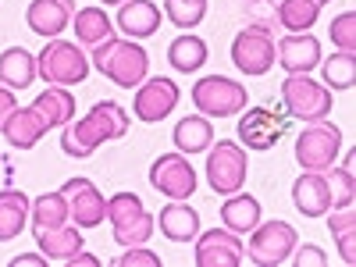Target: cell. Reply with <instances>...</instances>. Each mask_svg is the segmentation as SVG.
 I'll use <instances>...</instances> for the list:
<instances>
[{
	"label": "cell",
	"mask_w": 356,
	"mask_h": 267,
	"mask_svg": "<svg viewBox=\"0 0 356 267\" xmlns=\"http://www.w3.org/2000/svg\"><path fill=\"white\" fill-rule=\"evenodd\" d=\"M129 125H132V118L122 104L97 100L86 118H72L68 125H61V150L75 161H86V157H93L104 143L122 139L129 132Z\"/></svg>",
	"instance_id": "cell-1"
},
{
	"label": "cell",
	"mask_w": 356,
	"mask_h": 267,
	"mask_svg": "<svg viewBox=\"0 0 356 267\" xmlns=\"http://www.w3.org/2000/svg\"><path fill=\"white\" fill-rule=\"evenodd\" d=\"M93 68L111 79L114 86H122V89H136L146 75H150V54H146L143 43L136 40H104L93 47Z\"/></svg>",
	"instance_id": "cell-2"
},
{
	"label": "cell",
	"mask_w": 356,
	"mask_h": 267,
	"mask_svg": "<svg viewBox=\"0 0 356 267\" xmlns=\"http://www.w3.org/2000/svg\"><path fill=\"white\" fill-rule=\"evenodd\" d=\"M36 75L47 86H79L89 75V61H86V54L79 50V43L54 36L36 54Z\"/></svg>",
	"instance_id": "cell-3"
},
{
	"label": "cell",
	"mask_w": 356,
	"mask_h": 267,
	"mask_svg": "<svg viewBox=\"0 0 356 267\" xmlns=\"http://www.w3.org/2000/svg\"><path fill=\"white\" fill-rule=\"evenodd\" d=\"M250 175V154L239 146V139H221L207 146V182L218 196H232L246 186Z\"/></svg>",
	"instance_id": "cell-4"
},
{
	"label": "cell",
	"mask_w": 356,
	"mask_h": 267,
	"mask_svg": "<svg viewBox=\"0 0 356 267\" xmlns=\"http://www.w3.org/2000/svg\"><path fill=\"white\" fill-rule=\"evenodd\" d=\"M107 221L114 232V243L122 246H146L154 235V214L146 211L136 193H114L107 200Z\"/></svg>",
	"instance_id": "cell-5"
},
{
	"label": "cell",
	"mask_w": 356,
	"mask_h": 267,
	"mask_svg": "<svg viewBox=\"0 0 356 267\" xmlns=\"http://www.w3.org/2000/svg\"><path fill=\"white\" fill-rule=\"evenodd\" d=\"M282 107L289 118H296V122H321V118H328L335 100L328 93V86L310 79V75H289L282 82Z\"/></svg>",
	"instance_id": "cell-6"
},
{
	"label": "cell",
	"mask_w": 356,
	"mask_h": 267,
	"mask_svg": "<svg viewBox=\"0 0 356 267\" xmlns=\"http://www.w3.org/2000/svg\"><path fill=\"white\" fill-rule=\"evenodd\" d=\"M342 154V129L328 118L307 122V129L296 136V161L303 171H324L332 168Z\"/></svg>",
	"instance_id": "cell-7"
},
{
	"label": "cell",
	"mask_w": 356,
	"mask_h": 267,
	"mask_svg": "<svg viewBox=\"0 0 356 267\" xmlns=\"http://www.w3.org/2000/svg\"><path fill=\"white\" fill-rule=\"evenodd\" d=\"M246 104H250L246 86L228 75H203L193 86V107L207 118H235Z\"/></svg>",
	"instance_id": "cell-8"
},
{
	"label": "cell",
	"mask_w": 356,
	"mask_h": 267,
	"mask_svg": "<svg viewBox=\"0 0 356 267\" xmlns=\"http://www.w3.org/2000/svg\"><path fill=\"white\" fill-rule=\"evenodd\" d=\"M232 65L243 75H267L275 68V33L267 22H250L232 40Z\"/></svg>",
	"instance_id": "cell-9"
},
{
	"label": "cell",
	"mask_w": 356,
	"mask_h": 267,
	"mask_svg": "<svg viewBox=\"0 0 356 267\" xmlns=\"http://www.w3.org/2000/svg\"><path fill=\"white\" fill-rule=\"evenodd\" d=\"M289 132V118L278 107H243L239 111V125H235V136H239L243 150L264 154V150H275L278 139Z\"/></svg>",
	"instance_id": "cell-10"
},
{
	"label": "cell",
	"mask_w": 356,
	"mask_h": 267,
	"mask_svg": "<svg viewBox=\"0 0 356 267\" xmlns=\"http://www.w3.org/2000/svg\"><path fill=\"white\" fill-rule=\"evenodd\" d=\"M300 246V235H296V228L289 221H260L250 239L243 243L246 257L260 267H278L292 257V250Z\"/></svg>",
	"instance_id": "cell-11"
},
{
	"label": "cell",
	"mask_w": 356,
	"mask_h": 267,
	"mask_svg": "<svg viewBox=\"0 0 356 267\" xmlns=\"http://www.w3.org/2000/svg\"><path fill=\"white\" fill-rule=\"evenodd\" d=\"M178 100H182V93H178V86L164 75H146L139 86H136V100H132V114L136 122L143 125H157L164 122V118L178 107Z\"/></svg>",
	"instance_id": "cell-12"
},
{
	"label": "cell",
	"mask_w": 356,
	"mask_h": 267,
	"mask_svg": "<svg viewBox=\"0 0 356 267\" xmlns=\"http://www.w3.org/2000/svg\"><path fill=\"white\" fill-rule=\"evenodd\" d=\"M150 186L168 200H189L200 186V178L186 154H161L150 164Z\"/></svg>",
	"instance_id": "cell-13"
},
{
	"label": "cell",
	"mask_w": 356,
	"mask_h": 267,
	"mask_svg": "<svg viewBox=\"0 0 356 267\" xmlns=\"http://www.w3.org/2000/svg\"><path fill=\"white\" fill-rule=\"evenodd\" d=\"M65 200H68V218L72 225H79L82 232L86 228H100L107 221V200L104 193L89 182V178H68L61 186Z\"/></svg>",
	"instance_id": "cell-14"
},
{
	"label": "cell",
	"mask_w": 356,
	"mask_h": 267,
	"mask_svg": "<svg viewBox=\"0 0 356 267\" xmlns=\"http://www.w3.org/2000/svg\"><path fill=\"white\" fill-rule=\"evenodd\" d=\"M246 260L243 239L232 228H211L196 235V264L200 267H235Z\"/></svg>",
	"instance_id": "cell-15"
},
{
	"label": "cell",
	"mask_w": 356,
	"mask_h": 267,
	"mask_svg": "<svg viewBox=\"0 0 356 267\" xmlns=\"http://www.w3.org/2000/svg\"><path fill=\"white\" fill-rule=\"evenodd\" d=\"M321 40L314 33H289L282 40H275V61L289 72V75H310L321 65Z\"/></svg>",
	"instance_id": "cell-16"
},
{
	"label": "cell",
	"mask_w": 356,
	"mask_h": 267,
	"mask_svg": "<svg viewBox=\"0 0 356 267\" xmlns=\"http://www.w3.org/2000/svg\"><path fill=\"white\" fill-rule=\"evenodd\" d=\"M72 15H75V0H33V4L25 8L29 29L43 40L61 36L72 25Z\"/></svg>",
	"instance_id": "cell-17"
},
{
	"label": "cell",
	"mask_w": 356,
	"mask_h": 267,
	"mask_svg": "<svg viewBox=\"0 0 356 267\" xmlns=\"http://www.w3.org/2000/svg\"><path fill=\"white\" fill-rule=\"evenodd\" d=\"M292 203L303 218H324L332 211V193H328V178L324 171H303L292 182Z\"/></svg>",
	"instance_id": "cell-18"
},
{
	"label": "cell",
	"mask_w": 356,
	"mask_h": 267,
	"mask_svg": "<svg viewBox=\"0 0 356 267\" xmlns=\"http://www.w3.org/2000/svg\"><path fill=\"white\" fill-rule=\"evenodd\" d=\"M164 11L154 4V0H125L118 4V29L129 36V40H146L161 29Z\"/></svg>",
	"instance_id": "cell-19"
},
{
	"label": "cell",
	"mask_w": 356,
	"mask_h": 267,
	"mask_svg": "<svg viewBox=\"0 0 356 267\" xmlns=\"http://www.w3.org/2000/svg\"><path fill=\"white\" fill-rule=\"evenodd\" d=\"M36 235V246H40V253L47 257V260H72L79 250H86V235H82V228L79 225H72V221H65V225H57V228H40V232H33Z\"/></svg>",
	"instance_id": "cell-20"
},
{
	"label": "cell",
	"mask_w": 356,
	"mask_h": 267,
	"mask_svg": "<svg viewBox=\"0 0 356 267\" xmlns=\"http://www.w3.org/2000/svg\"><path fill=\"white\" fill-rule=\"evenodd\" d=\"M0 132H4V139L15 146V150H33V146H36L50 129H47L43 118L36 114V107L29 104V107H15V111H11V118L4 122V129H0Z\"/></svg>",
	"instance_id": "cell-21"
},
{
	"label": "cell",
	"mask_w": 356,
	"mask_h": 267,
	"mask_svg": "<svg viewBox=\"0 0 356 267\" xmlns=\"http://www.w3.org/2000/svg\"><path fill=\"white\" fill-rule=\"evenodd\" d=\"M154 225H161L164 239H171V243H193L200 235V214L186 200H171L164 211L154 218Z\"/></svg>",
	"instance_id": "cell-22"
},
{
	"label": "cell",
	"mask_w": 356,
	"mask_h": 267,
	"mask_svg": "<svg viewBox=\"0 0 356 267\" xmlns=\"http://www.w3.org/2000/svg\"><path fill=\"white\" fill-rule=\"evenodd\" d=\"M221 221L225 228H232L235 235H250L260 221H264V211H260V200L250 196V193H232L225 196V207H221Z\"/></svg>",
	"instance_id": "cell-23"
},
{
	"label": "cell",
	"mask_w": 356,
	"mask_h": 267,
	"mask_svg": "<svg viewBox=\"0 0 356 267\" xmlns=\"http://www.w3.org/2000/svg\"><path fill=\"white\" fill-rule=\"evenodd\" d=\"M207 57H211V47H207V40H200L196 33H186L182 36H175L168 43V65L175 72H182V75H193L207 65Z\"/></svg>",
	"instance_id": "cell-24"
},
{
	"label": "cell",
	"mask_w": 356,
	"mask_h": 267,
	"mask_svg": "<svg viewBox=\"0 0 356 267\" xmlns=\"http://www.w3.org/2000/svg\"><path fill=\"white\" fill-rule=\"evenodd\" d=\"M171 139H175L178 154H207V146L214 143V125L207 114H186L182 122L175 125Z\"/></svg>",
	"instance_id": "cell-25"
},
{
	"label": "cell",
	"mask_w": 356,
	"mask_h": 267,
	"mask_svg": "<svg viewBox=\"0 0 356 267\" xmlns=\"http://www.w3.org/2000/svg\"><path fill=\"white\" fill-rule=\"evenodd\" d=\"M36 114L47 122V129H57V125H68L75 118V97L68 86H47L43 93L33 100Z\"/></svg>",
	"instance_id": "cell-26"
},
{
	"label": "cell",
	"mask_w": 356,
	"mask_h": 267,
	"mask_svg": "<svg viewBox=\"0 0 356 267\" xmlns=\"http://www.w3.org/2000/svg\"><path fill=\"white\" fill-rule=\"evenodd\" d=\"M29 200L22 189H0V243H11L22 235V228L29 225Z\"/></svg>",
	"instance_id": "cell-27"
},
{
	"label": "cell",
	"mask_w": 356,
	"mask_h": 267,
	"mask_svg": "<svg viewBox=\"0 0 356 267\" xmlns=\"http://www.w3.org/2000/svg\"><path fill=\"white\" fill-rule=\"evenodd\" d=\"M0 82L8 89H29L36 82V57L25 47H8L0 54Z\"/></svg>",
	"instance_id": "cell-28"
},
{
	"label": "cell",
	"mask_w": 356,
	"mask_h": 267,
	"mask_svg": "<svg viewBox=\"0 0 356 267\" xmlns=\"http://www.w3.org/2000/svg\"><path fill=\"white\" fill-rule=\"evenodd\" d=\"M72 29H75V40L82 47H97V43L114 36V22L107 18L104 8H79L72 15Z\"/></svg>",
	"instance_id": "cell-29"
},
{
	"label": "cell",
	"mask_w": 356,
	"mask_h": 267,
	"mask_svg": "<svg viewBox=\"0 0 356 267\" xmlns=\"http://www.w3.org/2000/svg\"><path fill=\"white\" fill-rule=\"evenodd\" d=\"M29 221H33V232H40V228H57V225L72 221V218H68V200H65V193L54 189V193L36 196L33 207H29Z\"/></svg>",
	"instance_id": "cell-30"
},
{
	"label": "cell",
	"mask_w": 356,
	"mask_h": 267,
	"mask_svg": "<svg viewBox=\"0 0 356 267\" xmlns=\"http://www.w3.org/2000/svg\"><path fill=\"white\" fill-rule=\"evenodd\" d=\"M321 18V8L314 0H282L275 8V22L285 29V33H310Z\"/></svg>",
	"instance_id": "cell-31"
},
{
	"label": "cell",
	"mask_w": 356,
	"mask_h": 267,
	"mask_svg": "<svg viewBox=\"0 0 356 267\" xmlns=\"http://www.w3.org/2000/svg\"><path fill=\"white\" fill-rule=\"evenodd\" d=\"M321 79L328 89H339V93H346V89H353L356 82V54L349 50H335L332 57H321Z\"/></svg>",
	"instance_id": "cell-32"
},
{
	"label": "cell",
	"mask_w": 356,
	"mask_h": 267,
	"mask_svg": "<svg viewBox=\"0 0 356 267\" xmlns=\"http://www.w3.org/2000/svg\"><path fill=\"white\" fill-rule=\"evenodd\" d=\"M328 232L335 235L339 257L346 264H353L356 260V214H353V207H335V211H328Z\"/></svg>",
	"instance_id": "cell-33"
},
{
	"label": "cell",
	"mask_w": 356,
	"mask_h": 267,
	"mask_svg": "<svg viewBox=\"0 0 356 267\" xmlns=\"http://www.w3.org/2000/svg\"><path fill=\"white\" fill-rule=\"evenodd\" d=\"M164 18L178 29H196L207 18V0H164Z\"/></svg>",
	"instance_id": "cell-34"
},
{
	"label": "cell",
	"mask_w": 356,
	"mask_h": 267,
	"mask_svg": "<svg viewBox=\"0 0 356 267\" xmlns=\"http://www.w3.org/2000/svg\"><path fill=\"white\" fill-rule=\"evenodd\" d=\"M324 178H328V193H332V211L335 207H353V193H356L353 168L332 164V168H324Z\"/></svg>",
	"instance_id": "cell-35"
},
{
	"label": "cell",
	"mask_w": 356,
	"mask_h": 267,
	"mask_svg": "<svg viewBox=\"0 0 356 267\" xmlns=\"http://www.w3.org/2000/svg\"><path fill=\"white\" fill-rule=\"evenodd\" d=\"M328 36H332L335 50H349V54H356V11H342V15H335V22L328 25Z\"/></svg>",
	"instance_id": "cell-36"
},
{
	"label": "cell",
	"mask_w": 356,
	"mask_h": 267,
	"mask_svg": "<svg viewBox=\"0 0 356 267\" xmlns=\"http://www.w3.org/2000/svg\"><path fill=\"white\" fill-rule=\"evenodd\" d=\"M114 267H161V257L146 246H125V253L114 260Z\"/></svg>",
	"instance_id": "cell-37"
},
{
	"label": "cell",
	"mask_w": 356,
	"mask_h": 267,
	"mask_svg": "<svg viewBox=\"0 0 356 267\" xmlns=\"http://www.w3.org/2000/svg\"><path fill=\"white\" fill-rule=\"evenodd\" d=\"M289 260H296V267H324L328 264V253L321 246H296Z\"/></svg>",
	"instance_id": "cell-38"
},
{
	"label": "cell",
	"mask_w": 356,
	"mask_h": 267,
	"mask_svg": "<svg viewBox=\"0 0 356 267\" xmlns=\"http://www.w3.org/2000/svg\"><path fill=\"white\" fill-rule=\"evenodd\" d=\"M18 107V100H15V89H8L4 82H0V129H4V122L11 118V111Z\"/></svg>",
	"instance_id": "cell-39"
},
{
	"label": "cell",
	"mask_w": 356,
	"mask_h": 267,
	"mask_svg": "<svg viewBox=\"0 0 356 267\" xmlns=\"http://www.w3.org/2000/svg\"><path fill=\"white\" fill-rule=\"evenodd\" d=\"M50 260L43 257V253H18V257H11V267H47Z\"/></svg>",
	"instance_id": "cell-40"
},
{
	"label": "cell",
	"mask_w": 356,
	"mask_h": 267,
	"mask_svg": "<svg viewBox=\"0 0 356 267\" xmlns=\"http://www.w3.org/2000/svg\"><path fill=\"white\" fill-rule=\"evenodd\" d=\"M72 267H100V257H93V253H86V250H79L72 260H68Z\"/></svg>",
	"instance_id": "cell-41"
},
{
	"label": "cell",
	"mask_w": 356,
	"mask_h": 267,
	"mask_svg": "<svg viewBox=\"0 0 356 267\" xmlns=\"http://www.w3.org/2000/svg\"><path fill=\"white\" fill-rule=\"evenodd\" d=\"M100 4H125V0H100Z\"/></svg>",
	"instance_id": "cell-42"
},
{
	"label": "cell",
	"mask_w": 356,
	"mask_h": 267,
	"mask_svg": "<svg viewBox=\"0 0 356 267\" xmlns=\"http://www.w3.org/2000/svg\"><path fill=\"white\" fill-rule=\"evenodd\" d=\"M314 4H317V8H324V4H332V0H314Z\"/></svg>",
	"instance_id": "cell-43"
},
{
	"label": "cell",
	"mask_w": 356,
	"mask_h": 267,
	"mask_svg": "<svg viewBox=\"0 0 356 267\" xmlns=\"http://www.w3.org/2000/svg\"><path fill=\"white\" fill-rule=\"evenodd\" d=\"M260 4H264V0H260Z\"/></svg>",
	"instance_id": "cell-44"
}]
</instances>
